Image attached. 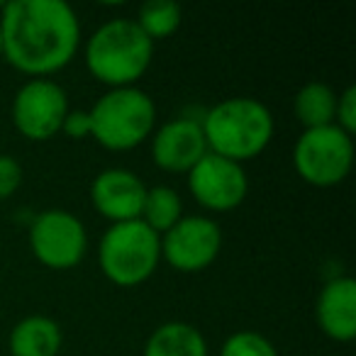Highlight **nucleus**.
Listing matches in <instances>:
<instances>
[{
  "instance_id": "9",
  "label": "nucleus",
  "mask_w": 356,
  "mask_h": 356,
  "mask_svg": "<svg viewBox=\"0 0 356 356\" xmlns=\"http://www.w3.org/2000/svg\"><path fill=\"white\" fill-rule=\"evenodd\" d=\"M222 249V229L213 218L184 215L168 232L161 234V259L181 273L208 268Z\"/></svg>"
},
{
  "instance_id": "8",
  "label": "nucleus",
  "mask_w": 356,
  "mask_h": 356,
  "mask_svg": "<svg viewBox=\"0 0 356 356\" xmlns=\"http://www.w3.org/2000/svg\"><path fill=\"white\" fill-rule=\"evenodd\" d=\"M69 110V95L56 81L30 79L13 98V124L30 142H49L61 134Z\"/></svg>"
},
{
  "instance_id": "6",
  "label": "nucleus",
  "mask_w": 356,
  "mask_h": 356,
  "mask_svg": "<svg viewBox=\"0 0 356 356\" xmlns=\"http://www.w3.org/2000/svg\"><path fill=\"white\" fill-rule=\"evenodd\" d=\"M293 166L298 176L315 188L339 186L354 166V137L337 124L302 129L293 147Z\"/></svg>"
},
{
  "instance_id": "10",
  "label": "nucleus",
  "mask_w": 356,
  "mask_h": 356,
  "mask_svg": "<svg viewBox=\"0 0 356 356\" xmlns=\"http://www.w3.org/2000/svg\"><path fill=\"white\" fill-rule=\"evenodd\" d=\"M186 176L193 200L210 213H229L247 200L249 178L244 166L218 154L208 152Z\"/></svg>"
},
{
  "instance_id": "1",
  "label": "nucleus",
  "mask_w": 356,
  "mask_h": 356,
  "mask_svg": "<svg viewBox=\"0 0 356 356\" xmlns=\"http://www.w3.org/2000/svg\"><path fill=\"white\" fill-rule=\"evenodd\" d=\"M3 59L30 79H49L81 49V22L64 0H10L0 13Z\"/></svg>"
},
{
  "instance_id": "18",
  "label": "nucleus",
  "mask_w": 356,
  "mask_h": 356,
  "mask_svg": "<svg viewBox=\"0 0 356 356\" xmlns=\"http://www.w3.org/2000/svg\"><path fill=\"white\" fill-rule=\"evenodd\" d=\"M181 20H184V13H181L178 3H173V0H149V3H144L139 8L134 22L149 40L159 42L176 35V30L181 27Z\"/></svg>"
},
{
  "instance_id": "19",
  "label": "nucleus",
  "mask_w": 356,
  "mask_h": 356,
  "mask_svg": "<svg viewBox=\"0 0 356 356\" xmlns=\"http://www.w3.org/2000/svg\"><path fill=\"white\" fill-rule=\"evenodd\" d=\"M220 356H278V351L268 337L254 330H242L225 339Z\"/></svg>"
},
{
  "instance_id": "24",
  "label": "nucleus",
  "mask_w": 356,
  "mask_h": 356,
  "mask_svg": "<svg viewBox=\"0 0 356 356\" xmlns=\"http://www.w3.org/2000/svg\"><path fill=\"white\" fill-rule=\"evenodd\" d=\"M0 61H3V47H0Z\"/></svg>"
},
{
  "instance_id": "13",
  "label": "nucleus",
  "mask_w": 356,
  "mask_h": 356,
  "mask_svg": "<svg viewBox=\"0 0 356 356\" xmlns=\"http://www.w3.org/2000/svg\"><path fill=\"white\" fill-rule=\"evenodd\" d=\"M315 320L322 334L332 341H351L356 337V283L337 276L322 286L315 302Z\"/></svg>"
},
{
  "instance_id": "3",
  "label": "nucleus",
  "mask_w": 356,
  "mask_h": 356,
  "mask_svg": "<svg viewBox=\"0 0 356 356\" xmlns=\"http://www.w3.org/2000/svg\"><path fill=\"white\" fill-rule=\"evenodd\" d=\"M86 69L108 88H132L154 59V42L127 17L108 20L88 37L83 49Z\"/></svg>"
},
{
  "instance_id": "16",
  "label": "nucleus",
  "mask_w": 356,
  "mask_h": 356,
  "mask_svg": "<svg viewBox=\"0 0 356 356\" xmlns=\"http://www.w3.org/2000/svg\"><path fill=\"white\" fill-rule=\"evenodd\" d=\"M337 95L334 88L322 81H310L305 83L293 98V113L296 120L302 124V129H317L334 124V110H337Z\"/></svg>"
},
{
  "instance_id": "20",
  "label": "nucleus",
  "mask_w": 356,
  "mask_h": 356,
  "mask_svg": "<svg viewBox=\"0 0 356 356\" xmlns=\"http://www.w3.org/2000/svg\"><path fill=\"white\" fill-rule=\"evenodd\" d=\"M22 178H25L22 163L10 154H0V200L13 198L20 191Z\"/></svg>"
},
{
  "instance_id": "21",
  "label": "nucleus",
  "mask_w": 356,
  "mask_h": 356,
  "mask_svg": "<svg viewBox=\"0 0 356 356\" xmlns=\"http://www.w3.org/2000/svg\"><path fill=\"white\" fill-rule=\"evenodd\" d=\"M334 124L341 129V132L354 137V132H356V86H346V88L337 95Z\"/></svg>"
},
{
  "instance_id": "17",
  "label": "nucleus",
  "mask_w": 356,
  "mask_h": 356,
  "mask_svg": "<svg viewBox=\"0 0 356 356\" xmlns=\"http://www.w3.org/2000/svg\"><path fill=\"white\" fill-rule=\"evenodd\" d=\"M181 218H184V200H181L176 188H171V186H154V188H147L139 220H142L152 232H156L159 237H161V234L168 232Z\"/></svg>"
},
{
  "instance_id": "2",
  "label": "nucleus",
  "mask_w": 356,
  "mask_h": 356,
  "mask_svg": "<svg viewBox=\"0 0 356 356\" xmlns=\"http://www.w3.org/2000/svg\"><path fill=\"white\" fill-rule=\"evenodd\" d=\"M210 154L234 163L252 161L271 144L273 115L264 103L249 95L225 98L200 120Z\"/></svg>"
},
{
  "instance_id": "23",
  "label": "nucleus",
  "mask_w": 356,
  "mask_h": 356,
  "mask_svg": "<svg viewBox=\"0 0 356 356\" xmlns=\"http://www.w3.org/2000/svg\"><path fill=\"white\" fill-rule=\"evenodd\" d=\"M3 8H6V0H0V13H3Z\"/></svg>"
},
{
  "instance_id": "7",
  "label": "nucleus",
  "mask_w": 356,
  "mask_h": 356,
  "mask_svg": "<svg viewBox=\"0 0 356 356\" xmlns=\"http://www.w3.org/2000/svg\"><path fill=\"white\" fill-rule=\"evenodd\" d=\"M27 239L37 261L51 271L79 266L88 252L86 225L74 213L61 208H51L37 215L30 225Z\"/></svg>"
},
{
  "instance_id": "5",
  "label": "nucleus",
  "mask_w": 356,
  "mask_h": 356,
  "mask_svg": "<svg viewBox=\"0 0 356 356\" xmlns=\"http://www.w3.org/2000/svg\"><path fill=\"white\" fill-rule=\"evenodd\" d=\"M98 264L103 276L115 286H142L161 264V237L142 220L110 225L100 239Z\"/></svg>"
},
{
  "instance_id": "15",
  "label": "nucleus",
  "mask_w": 356,
  "mask_h": 356,
  "mask_svg": "<svg viewBox=\"0 0 356 356\" xmlns=\"http://www.w3.org/2000/svg\"><path fill=\"white\" fill-rule=\"evenodd\" d=\"M208 341L188 322H163L149 334L142 356H208Z\"/></svg>"
},
{
  "instance_id": "12",
  "label": "nucleus",
  "mask_w": 356,
  "mask_h": 356,
  "mask_svg": "<svg viewBox=\"0 0 356 356\" xmlns=\"http://www.w3.org/2000/svg\"><path fill=\"white\" fill-rule=\"evenodd\" d=\"M147 195L144 181L129 168H105L90 184V203L110 225L139 220Z\"/></svg>"
},
{
  "instance_id": "22",
  "label": "nucleus",
  "mask_w": 356,
  "mask_h": 356,
  "mask_svg": "<svg viewBox=\"0 0 356 356\" xmlns=\"http://www.w3.org/2000/svg\"><path fill=\"white\" fill-rule=\"evenodd\" d=\"M61 132L69 139H88L93 134V127H90V115L88 110H69V115L64 118V124H61Z\"/></svg>"
},
{
  "instance_id": "14",
  "label": "nucleus",
  "mask_w": 356,
  "mask_h": 356,
  "mask_svg": "<svg viewBox=\"0 0 356 356\" xmlns=\"http://www.w3.org/2000/svg\"><path fill=\"white\" fill-rule=\"evenodd\" d=\"M64 332L47 315H27L10 330L8 349L13 356H59Z\"/></svg>"
},
{
  "instance_id": "4",
  "label": "nucleus",
  "mask_w": 356,
  "mask_h": 356,
  "mask_svg": "<svg viewBox=\"0 0 356 356\" xmlns=\"http://www.w3.org/2000/svg\"><path fill=\"white\" fill-rule=\"evenodd\" d=\"M90 139L108 152H129L144 144L156 129V105L142 88H108L88 110Z\"/></svg>"
},
{
  "instance_id": "11",
  "label": "nucleus",
  "mask_w": 356,
  "mask_h": 356,
  "mask_svg": "<svg viewBox=\"0 0 356 356\" xmlns=\"http://www.w3.org/2000/svg\"><path fill=\"white\" fill-rule=\"evenodd\" d=\"M208 154L200 120L176 118L152 134V161L166 173H188Z\"/></svg>"
}]
</instances>
